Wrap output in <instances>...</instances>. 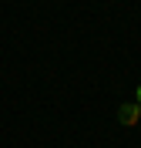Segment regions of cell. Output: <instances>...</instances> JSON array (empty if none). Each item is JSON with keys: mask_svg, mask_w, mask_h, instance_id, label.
Listing matches in <instances>:
<instances>
[{"mask_svg": "<svg viewBox=\"0 0 141 148\" xmlns=\"http://www.w3.org/2000/svg\"><path fill=\"white\" fill-rule=\"evenodd\" d=\"M134 104H141V81H138V88H134V98H131Z\"/></svg>", "mask_w": 141, "mask_h": 148, "instance_id": "7a4b0ae2", "label": "cell"}, {"mask_svg": "<svg viewBox=\"0 0 141 148\" xmlns=\"http://www.w3.org/2000/svg\"><path fill=\"white\" fill-rule=\"evenodd\" d=\"M114 118H118V125H121V128H134V125L141 121V104H134L131 98H128V101H121V104H118Z\"/></svg>", "mask_w": 141, "mask_h": 148, "instance_id": "6da1fadb", "label": "cell"}]
</instances>
